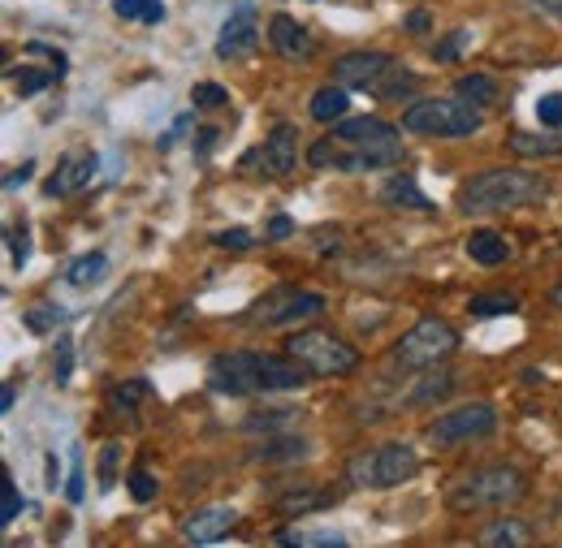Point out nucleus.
Listing matches in <instances>:
<instances>
[{
    "label": "nucleus",
    "mask_w": 562,
    "mask_h": 548,
    "mask_svg": "<svg viewBox=\"0 0 562 548\" xmlns=\"http://www.w3.org/2000/svg\"><path fill=\"white\" fill-rule=\"evenodd\" d=\"M22 320H26V329H31V333H53V329H61V324H66V311H61V307H53V302H40V307H31Z\"/></svg>",
    "instance_id": "c756f323"
},
{
    "label": "nucleus",
    "mask_w": 562,
    "mask_h": 548,
    "mask_svg": "<svg viewBox=\"0 0 562 548\" xmlns=\"http://www.w3.org/2000/svg\"><path fill=\"white\" fill-rule=\"evenodd\" d=\"M294 160H299V126H273V135L265 138L260 147H251L243 160H238V169L243 173H260V178H290V169H294Z\"/></svg>",
    "instance_id": "9b49d317"
},
{
    "label": "nucleus",
    "mask_w": 562,
    "mask_h": 548,
    "mask_svg": "<svg viewBox=\"0 0 562 548\" xmlns=\"http://www.w3.org/2000/svg\"><path fill=\"white\" fill-rule=\"evenodd\" d=\"M104 269H109V255L91 251V255H78L70 269H66V281H70L74 289H87V285H95L104 276Z\"/></svg>",
    "instance_id": "393cba45"
},
{
    "label": "nucleus",
    "mask_w": 562,
    "mask_h": 548,
    "mask_svg": "<svg viewBox=\"0 0 562 548\" xmlns=\"http://www.w3.org/2000/svg\"><path fill=\"white\" fill-rule=\"evenodd\" d=\"M160 18H165V4H160V0H151V9L143 13V22H160Z\"/></svg>",
    "instance_id": "8fccbe9b"
},
{
    "label": "nucleus",
    "mask_w": 562,
    "mask_h": 548,
    "mask_svg": "<svg viewBox=\"0 0 562 548\" xmlns=\"http://www.w3.org/2000/svg\"><path fill=\"white\" fill-rule=\"evenodd\" d=\"M307 367L290 354H256V350H229L209 363V385L216 393L247 398V393H285L307 385Z\"/></svg>",
    "instance_id": "f257e3e1"
},
{
    "label": "nucleus",
    "mask_w": 562,
    "mask_h": 548,
    "mask_svg": "<svg viewBox=\"0 0 562 548\" xmlns=\"http://www.w3.org/2000/svg\"><path fill=\"white\" fill-rule=\"evenodd\" d=\"M368 91H372L376 100H403V95H412V91H416V73L394 61V66L385 69V73H381V78H376Z\"/></svg>",
    "instance_id": "5701e85b"
},
{
    "label": "nucleus",
    "mask_w": 562,
    "mask_h": 548,
    "mask_svg": "<svg viewBox=\"0 0 562 548\" xmlns=\"http://www.w3.org/2000/svg\"><path fill=\"white\" fill-rule=\"evenodd\" d=\"M325 311V298L321 294H307V289H290L278 285L269 298H260L251 307V324H265V329H281V324H299V320H312Z\"/></svg>",
    "instance_id": "9d476101"
},
{
    "label": "nucleus",
    "mask_w": 562,
    "mask_h": 548,
    "mask_svg": "<svg viewBox=\"0 0 562 548\" xmlns=\"http://www.w3.org/2000/svg\"><path fill=\"white\" fill-rule=\"evenodd\" d=\"M506 147H510L515 156H524V160H550V156H562V126H541L537 135L515 130V135L506 138Z\"/></svg>",
    "instance_id": "a211bd4d"
},
{
    "label": "nucleus",
    "mask_w": 562,
    "mask_h": 548,
    "mask_svg": "<svg viewBox=\"0 0 562 548\" xmlns=\"http://www.w3.org/2000/svg\"><path fill=\"white\" fill-rule=\"evenodd\" d=\"M256 39H260V13H256V4H238V9L225 18V26H221L216 57H221V61H238V57H247V53L256 48Z\"/></svg>",
    "instance_id": "ddd939ff"
},
{
    "label": "nucleus",
    "mask_w": 562,
    "mask_h": 548,
    "mask_svg": "<svg viewBox=\"0 0 562 548\" xmlns=\"http://www.w3.org/2000/svg\"><path fill=\"white\" fill-rule=\"evenodd\" d=\"M191 104H195V109H225V104H229V91L216 87V82H195V87H191Z\"/></svg>",
    "instance_id": "473e14b6"
},
{
    "label": "nucleus",
    "mask_w": 562,
    "mask_h": 548,
    "mask_svg": "<svg viewBox=\"0 0 562 548\" xmlns=\"http://www.w3.org/2000/svg\"><path fill=\"white\" fill-rule=\"evenodd\" d=\"M290 233H294V220H290V216H273V220H269V238H273V242H278V238H290Z\"/></svg>",
    "instance_id": "49530a36"
},
{
    "label": "nucleus",
    "mask_w": 562,
    "mask_h": 548,
    "mask_svg": "<svg viewBox=\"0 0 562 548\" xmlns=\"http://www.w3.org/2000/svg\"><path fill=\"white\" fill-rule=\"evenodd\" d=\"M285 354L299 358L312 376H351L355 367H359V350L351 342H342V338H334V333H325V329L294 333L285 342Z\"/></svg>",
    "instance_id": "0eeeda50"
},
{
    "label": "nucleus",
    "mask_w": 562,
    "mask_h": 548,
    "mask_svg": "<svg viewBox=\"0 0 562 548\" xmlns=\"http://www.w3.org/2000/svg\"><path fill=\"white\" fill-rule=\"evenodd\" d=\"M303 454H307V441H303V436H278V441H265V445L256 449L260 463H294V458H303Z\"/></svg>",
    "instance_id": "bb28decb"
},
{
    "label": "nucleus",
    "mask_w": 562,
    "mask_h": 548,
    "mask_svg": "<svg viewBox=\"0 0 562 548\" xmlns=\"http://www.w3.org/2000/svg\"><path fill=\"white\" fill-rule=\"evenodd\" d=\"M70 358H74V345L61 342V345H57V363H53V376H57V385H66V380H70Z\"/></svg>",
    "instance_id": "a19ab883"
},
{
    "label": "nucleus",
    "mask_w": 562,
    "mask_h": 548,
    "mask_svg": "<svg viewBox=\"0 0 562 548\" xmlns=\"http://www.w3.org/2000/svg\"><path fill=\"white\" fill-rule=\"evenodd\" d=\"M381 199H385L390 207H416V212H432L428 195L416 186V178H390V182H385V191H381Z\"/></svg>",
    "instance_id": "b1692460"
},
{
    "label": "nucleus",
    "mask_w": 562,
    "mask_h": 548,
    "mask_svg": "<svg viewBox=\"0 0 562 548\" xmlns=\"http://www.w3.org/2000/svg\"><path fill=\"white\" fill-rule=\"evenodd\" d=\"M468 311H472L476 320H493V316H515V311H519V298H510V294H476Z\"/></svg>",
    "instance_id": "cd10ccee"
},
{
    "label": "nucleus",
    "mask_w": 562,
    "mask_h": 548,
    "mask_svg": "<svg viewBox=\"0 0 562 548\" xmlns=\"http://www.w3.org/2000/svg\"><path fill=\"white\" fill-rule=\"evenodd\" d=\"M156 488H160V483L151 480V476H147V471H135V476H131V496H135V501H151V496H156Z\"/></svg>",
    "instance_id": "ea45409f"
},
{
    "label": "nucleus",
    "mask_w": 562,
    "mask_h": 548,
    "mask_svg": "<svg viewBox=\"0 0 562 548\" xmlns=\"http://www.w3.org/2000/svg\"><path fill=\"white\" fill-rule=\"evenodd\" d=\"M31 53H35V57H48V61H53V66H57V69H66V57H61L57 48H48V44H40V39L31 44Z\"/></svg>",
    "instance_id": "de8ad7c7"
},
{
    "label": "nucleus",
    "mask_w": 562,
    "mask_h": 548,
    "mask_svg": "<svg viewBox=\"0 0 562 548\" xmlns=\"http://www.w3.org/2000/svg\"><path fill=\"white\" fill-rule=\"evenodd\" d=\"M537 13H546V18H562V0H528Z\"/></svg>",
    "instance_id": "09e8293b"
},
{
    "label": "nucleus",
    "mask_w": 562,
    "mask_h": 548,
    "mask_svg": "<svg viewBox=\"0 0 562 548\" xmlns=\"http://www.w3.org/2000/svg\"><path fill=\"white\" fill-rule=\"evenodd\" d=\"M394 66V57H385V53H342L338 61H334V78L342 82V87H372L385 69Z\"/></svg>",
    "instance_id": "2eb2a0df"
},
{
    "label": "nucleus",
    "mask_w": 562,
    "mask_h": 548,
    "mask_svg": "<svg viewBox=\"0 0 562 548\" xmlns=\"http://www.w3.org/2000/svg\"><path fill=\"white\" fill-rule=\"evenodd\" d=\"M307 160L316 169H342V173H376V169H394L403 160V142L385 138V142H342V138L325 135L321 142L307 147Z\"/></svg>",
    "instance_id": "20e7f679"
},
{
    "label": "nucleus",
    "mask_w": 562,
    "mask_h": 548,
    "mask_svg": "<svg viewBox=\"0 0 562 548\" xmlns=\"http://www.w3.org/2000/svg\"><path fill=\"white\" fill-rule=\"evenodd\" d=\"M550 302H554V307H562V281L554 285V289H550Z\"/></svg>",
    "instance_id": "5fc2aeb1"
},
{
    "label": "nucleus",
    "mask_w": 562,
    "mask_h": 548,
    "mask_svg": "<svg viewBox=\"0 0 562 548\" xmlns=\"http://www.w3.org/2000/svg\"><path fill=\"white\" fill-rule=\"evenodd\" d=\"M463 48H468V31H454V35H446V44L432 48V57H437V61H454Z\"/></svg>",
    "instance_id": "4c0bfd02"
},
{
    "label": "nucleus",
    "mask_w": 562,
    "mask_h": 548,
    "mask_svg": "<svg viewBox=\"0 0 562 548\" xmlns=\"http://www.w3.org/2000/svg\"><path fill=\"white\" fill-rule=\"evenodd\" d=\"M347 109H351V100H347V87H342V82H338V87H321V91L312 95V117L325 122V126L342 122Z\"/></svg>",
    "instance_id": "4be33fe9"
},
{
    "label": "nucleus",
    "mask_w": 562,
    "mask_h": 548,
    "mask_svg": "<svg viewBox=\"0 0 562 548\" xmlns=\"http://www.w3.org/2000/svg\"><path fill=\"white\" fill-rule=\"evenodd\" d=\"M481 545L524 548V545H532V532H528V523H524V518H497V523H490V527L481 532Z\"/></svg>",
    "instance_id": "412c9836"
},
{
    "label": "nucleus",
    "mask_w": 562,
    "mask_h": 548,
    "mask_svg": "<svg viewBox=\"0 0 562 548\" xmlns=\"http://www.w3.org/2000/svg\"><path fill=\"white\" fill-rule=\"evenodd\" d=\"M493 427H497V411L490 402H468V407L441 414L437 423H428V441L432 445H468V441H485Z\"/></svg>",
    "instance_id": "1a4fd4ad"
},
{
    "label": "nucleus",
    "mask_w": 562,
    "mask_h": 548,
    "mask_svg": "<svg viewBox=\"0 0 562 548\" xmlns=\"http://www.w3.org/2000/svg\"><path fill=\"white\" fill-rule=\"evenodd\" d=\"M9 255H13V264H18V269L31 260V238H26V225H22V229H9Z\"/></svg>",
    "instance_id": "58836bf2"
},
{
    "label": "nucleus",
    "mask_w": 562,
    "mask_h": 548,
    "mask_svg": "<svg viewBox=\"0 0 562 548\" xmlns=\"http://www.w3.org/2000/svg\"><path fill=\"white\" fill-rule=\"evenodd\" d=\"M454 350H459V333H454L446 320H437V316H424L416 329H407V333L394 342V358H398L403 367L428 372V367L446 363Z\"/></svg>",
    "instance_id": "6e6552de"
},
{
    "label": "nucleus",
    "mask_w": 562,
    "mask_h": 548,
    "mask_svg": "<svg viewBox=\"0 0 562 548\" xmlns=\"http://www.w3.org/2000/svg\"><path fill=\"white\" fill-rule=\"evenodd\" d=\"M234 527H238V510H234V505H204V510H195V514L182 523V536H187L191 545H212V540L229 536Z\"/></svg>",
    "instance_id": "4468645a"
},
{
    "label": "nucleus",
    "mask_w": 562,
    "mask_h": 548,
    "mask_svg": "<svg viewBox=\"0 0 562 548\" xmlns=\"http://www.w3.org/2000/svg\"><path fill=\"white\" fill-rule=\"evenodd\" d=\"M450 389H454V380H450L446 372H437V376H424L420 385L412 389V402H416V407H428V402H441V398H446Z\"/></svg>",
    "instance_id": "7c9ffc66"
},
{
    "label": "nucleus",
    "mask_w": 562,
    "mask_h": 548,
    "mask_svg": "<svg viewBox=\"0 0 562 548\" xmlns=\"http://www.w3.org/2000/svg\"><path fill=\"white\" fill-rule=\"evenodd\" d=\"M151 393V385L147 380H122V385H113V393H109V402H113V411H135L143 398Z\"/></svg>",
    "instance_id": "c85d7f7f"
},
{
    "label": "nucleus",
    "mask_w": 562,
    "mask_h": 548,
    "mask_svg": "<svg viewBox=\"0 0 562 548\" xmlns=\"http://www.w3.org/2000/svg\"><path fill=\"white\" fill-rule=\"evenodd\" d=\"M537 122L541 126H562V91H550L537 100Z\"/></svg>",
    "instance_id": "c9c22d12"
},
{
    "label": "nucleus",
    "mask_w": 562,
    "mask_h": 548,
    "mask_svg": "<svg viewBox=\"0 0 562 548\" xmlns=\"http://www.w3.org/2000/svg\"><path fill=\"white\" fill-rule=\"evenodd\" d=\"M416 471H420V454L403 441H390L376 449H359L347 463V483L372 492V488H394V483L412 480Z\"/></svg>",
    "instance_id": "39448f33"
},
{
    "label": "nucleus",
    "mask_w": 562,
    "mask_h": 548,
    "mask_svg": "<svg viewBox=\"0 0 562 548\" xmlns=\"http://www.w3.org/2000/svg\"><path fill=\"white\" fill-rule=\"evenodd\" d=\"M212 247H221V251H251L256 247V238H251V229H225V233H216L212 238Z\"/></svg>",
    "instance_id": "f704fd0d"
},
{
    "label": "nucleus",
    "mask_w": 562,
    "mask_h": 548,
    "mask_svg": "<svg viewBox=\"0 0 562 548\" xmlns=\"http://www.w3.org/2000/svg\"><path fill=\"white\" fill-rule=\"evenodd\" d=\"M31 173H35V164H31V160H22V169H13V173L4 178V191H18V186H22Z\"/></svg>",
    "instance_id": "a18cd8bd"
},
{
    "label": "nucleus",
    "mask_w": 562,
    "mask_h": 548,
    "mask_svg": "<svg viewBox=\"0 0 562 548\" xmlns=\"http://www.w3.org/2000/svg\"><path fill=\"white\" fill-rule=\"evenodd\" d=\"M61 73L57 69H18V95L26 100V95H40L44 87H53Z\"/></svg>",
    "instance_id": "2f4dec72"
},
{
    "label": "nucleus",
    "mask_w": 562,
    "mask_h": 548,
    "mask_svg": "<svg viewBox=\"0 0 562 548\" xmlns=\"http://www.w3.org/2000/svg\"><path fill=\"white\" fill-rule=\"evenodd\" d=\"M532 492V483L524 471L515 467H481L472 476L450 488V510L454 514H481V510H506V505H519L524 496Z\"/></svg>",
    "instance_id": "7ed1b4c3"
},
{
    "label": "nucleus",
    "mask_w": 562,
    "mask_h": 548,
    "mask_svg": "<svg viewBox=\"0 0 562 548\" xmlns=\"http://www.w3.org/2000/svg\"><path fill=\"white\" fill-rule=\"evenodd\" d=\"M334 501H338V492H334V488H290V492L273 496V510H278L281 518H303V514L329 510Z\"/></svg>",
    "instance_id": "f3484780"
},
{
    "label": "nucleus",
    "mask_w": 562,
    "mask_h": 548,
    "mask_svg": "<svg viewBox=\"0 0 562 548\" xmlns=\"http://www.w3.org/2000/svg\"><path fill=\"white\" fill-rule=\"evenodd\" d=\"M334 138H342V142H385V138H403V130L381 122V117H342V122H334Z\"/></svg>",
    "instance_id": "6ab92c4d"
},
{
    "label": "nucleus",
    "mask_w": 562,
    "mask_h": 548,
    "mask_svg": "<svg viewBox=\"0 0 562 548\" xmlns=\"http://www.w3.org/2000/svg\"><path fill=\"white\" fill-rule=\"evenodd\" d=\"M66 496H70L74 505L87 496V488H82V458H78V449H74V471H70V488H66Z\"/></svg>",
    "instance_id": "79ce46f5"
},
{
    "label": "nucleus",
    "mask_w": 562,
    "mask_h": 548,
    "mask_svg": "<svg viewBox=\"0 0 562 548\" xmlns=\"http://www.w3.org/2000/svg\"><path fill=\"white\" fill-rule=\"evenodd\" d=\"M117 463H122V449L117 445H104V454H100V488H113L117 483Z\"/></svg>",
    "instance_id": "e433bc0d"
},
{
    "label": "nucleus",
    "mask_w": 562,
    "mask_h": 548,
    "mask_svg": "<svg viewBox=\"0 0 562 548\" xmlns=\"http://www.w3.org/2000/svg\"><path fill=\"white\" fill-rule=\"evenodd\" d=\"M407 26H412V31H428V13H412Z\"/></svg>",
    "instance_id": "3c124183"
},
{
    "label": "nucleus",
    "mask_w": 562,
    "mask_h": 548,
    "mask_svg": "<svg viewBox=\"0 0 562 548\" xmlns=\"http://www.w3.org/2000/svg\"><path fill=\"white\" fill-rule=\"evenodd\" d=\"M485 126V117L476 113V104L459 100H420L403 113V130L428 138H468Z\"/></svg>",
    "instance_id": "423d86ee"
},
{
    "label": "nucleus",
    "mask_w": 562,
    "mask_h": 548,
    "mask_svg": "<svg viewBox=\"0 0 562 548\" xmlns=\"http://www.w3.org/2000/svg\"><path fill=\"white\" fill-rule=\"evenodd\" d=\"M212 142H216V130H204L200 135V151H212Z\"/></svg>",
    "instance_id": "864d4df0"
},
{
    "label": "nucleus",
    "mask_w": 562,
    "mask_h": 548,
    "mask_svg": "<svg viewBox=\"0 0 562 548\" xmlns=\"http://www.w3.org/2000/svg\"><path fill=\"white\" fill-rule=\"evenodd\" d=\"M468 255H472L481 269H497V264L510 260V242H506L502 233H493V229H476V233L468 238Z\"/></svg>",
    "instance_id": "aec40b11"
},
{
    "label": "nucleus",
    "mask_w": 562,
    "mask_h": 548,
    "mask_svg": "<svg viewBox=\"0 0 562 548\" xmlns=\"http://www.w3.org/2000/svg\"><path fill=\"white\" fill-rule=\"evenodd\" d=\"M0 411L4 414L13 411V385H4V393H0Z\"/></svg>",
    "instance_id": "603ef678"
},
{
    "label": "nucleus",
    "mask_w": 562,
    "mask_h": 548,
    "mask_svg": "<svg viewBox=\"0 0 562 548\" xmlns=\"http://www.w3.org/2000/svg\"><path fill=\"white\" fill-rule=\"evenodd\" d=\"M454 91H459L468 104H476V109H490L493 100H497V82H493L490 73H463Z\"/></svg>",
    "instance_id": "a878e982"
},
{
    "label": "nucleus",
    "mask_w": 562,
    "mask_h": 548,
    "mask_svg": "<svg viewBox=\"0 0 562 548\" xmlns=\"http://www.w3.org/2000/svg\"><path fill=\"white\" fill-rule=\"evenodd\" d=\"M18 514H22V496H18V483L4 476V488H0V527H9Z\"/></svg>",
    "instance_id": "72a5a7b5"
},
{
    "label": "nucleus",
    "mask_w": 562,
    "mask_h": 548,
    "mask_svg": "<svg viewBox=\"0 0 562 548\" xmlns=\"http://www.w3.org/2000/svg\"><path fill=\"white\" fill-rule=\"evenodd\" d=\"M269 44H273V53L285 57V61H307V57L316 53V39L307 35V26H299V22L285 18V13H278V18L269 22Z\"/></svg>",
    "instance_id": "dca6fc26"
},
{
    "label": "nucleus",
    "mask_w": 562,
    "mask_h": 548,
    "mask_svg": "<svg viewBox=\"0 0 562 548\" xmlns=\"http://www.w3.org/2000/svg\"><path fill=\"white\" fill-rule=\"evenodd\" d=\"M147 9H151V0H117V13H122V18H139L143 22Z\"/></svg>",
    "instance_id": "37998d69"
},
{
    "label": "nucleus",
    "mask_w": 562,
    "mask_h": 548,
    "mask_svg": "<svg viewBox=\"0 0 562 548\" xmlns=\"http://www.w3.org/2000/svg\"><path fill=\"white\" fill-rule=\"evenodd\" d=\"M546 195H550V182L532 169H490V173H476L472 182H463L454 204L463 216H493V212L541 204Z\"/></svg>",
    "instance_id": "f03ea898"
},
{
    "label": "nucleus",
    "mask_w": 562,
    "mask_h": 548,
    "mask_svg": "<svg viewBox=\"0 0 562 548\" xmlns=\"http://www.w3.org/2000/svg\"><path fill=\"white\" fill-rule=\"evenodd\" d=\"M191 126H195V113L178 117V122H173V130H169V135L160 138V147H173V142H178V135H182V130H191Z\"/></svg>",
    "instance_id": "c03bdc74"
},
{
    "label": "nucleus",
    "mask_w": 562,
    "mask_h": 548,
    "mask_svg": "<svg viewBox=\"0 0 562 548\" xmlns=\"http://www.w3.org/2000/svg\"><path fill=\"white\" fill-rule=\"evenodd\" d=\"M100 173V156L91 151V147H70L61 160H57V169H53V178H48V199H70L78 195L82 186H91V178Z\"/></svg>",
    "instance_id": "f8f14e48"
}]
</instances>
